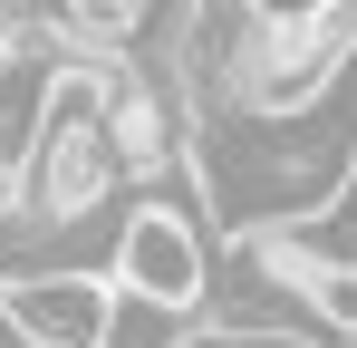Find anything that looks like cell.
<instances>
[{
	"label": "cell",
	"instance_id": "8992f818",
	"mask_svg": "<svg viewBox=\"0 0 357 348\" xmlns=\"http://www.w3.org/2000/svg\"><path fill=\"white\" fill-rule=\"evenodd\" d=\"M183 348H299V339H241V329H213V339H183Z\"/></svg>",
	"mask_w": 357,
	"mask_h": 348
},
{
	"label": "cell",
	"instance_id": "7a4b0ae2",
	"mask_svg": "<svg viewBox=\"0 0 357 348\" xmlns=\"http://www.w3.org/2000/svg\"><path fill=\"white\" fill-rule=\"evenodd\" d=\"M107 271L116 290H145L165 310H193L203 319V290H213V242H203V213L174 194H145L135 213H116V242H107Z\"/></svg>",
	"mask_w": 357,
	"mask_h": 348
},
{
	"label": "cell",
	"instance_id": "277c9868",
	"mask_svg": "<svg viewBox=\"0 0 357 348\" xmlns=\"http://www.w3.org/2000/svg\"><path fill=\"white\" fill-rule=\"evenodd\" d=\"M155 10L165 0H49V29L68 58H135L155 49Z\"/></svg>",
	"mask_w": 357,
	"mask_h": 348
},
{
	"label": "cell",
	"instance_id": "52a82bcc",
	"mask_svg": "<svg viewBox=\"0 0 357 348\" xmlns=\"http://www.w3.org/2000/svg\"><path fill=\"white\" fill-rule=\"evenodd\" d=\"M251 10H299V0H251Z\"/></svg>",
	"mask_w": 357,
	"mask_h": 348
},
{
	"label": "cell",
	"instance_id": "ba28073f",
	"mask_svg": "<svg viewBox=\"0 0 357 348\" xmlns=\"http://www.w3.org/2000/svg\"><path fill=\"white\" fill-rule=\"evenodd\" d=\"M0 348H39V339H0Z\"/></svg>",
	"mask_w": 357,
	"mask_h": 348
},
{
	"label": "cell",
	"instance_id": "3957f363",
	"mask_svg": "<svg viewBox=\"0 0 357 348\" xmlns=\"http://www.w3.org/2000/svg\"><path fill=\"white\" fill-rule=\"evenodd\" d=\"M107 300H116L107 271L49 261V271H20V281L0 290V329H10V339H39V348H97Z\"/></svg>",
	"mask_w": 357,
	"mask_h": 348
},
{
	"label": "cell",
	"instance_id": "5b68a950",
	"mask_svg": "<svg viewBox=\"0 0 357 348\" xmlns=\"http://www.w3.org/2000/svg\"><path fill=\"white\" fill-rule=\"evenodd\" d=\"M183 339H193V310H165L145 290H116L107 329H97V348H183Z\"/></svg>",
	"mask_w": 357,
	"mask_h": 348
},
{
	"label": "cell",
	"instance_id": "6da1fadb",
	"mask_svg": "<svg viewBox=\"0 0 357 348\" xmlns=\"http://www.w3.org/2000/svg\"><path fill=\"white\" fill-rule=\"evenodd\" d=\"M87 78H97V136H107V155H116L126 184H165V174H193V87L174 78V58H87Z\"/></svg>",
	"mask_w": 357,
	"mask_h": 348
}]
</instances>
